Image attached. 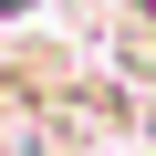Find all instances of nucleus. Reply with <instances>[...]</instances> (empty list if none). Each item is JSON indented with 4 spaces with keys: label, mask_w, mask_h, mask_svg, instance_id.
<instances>
[{
    "label": "nucleus",
    "mask_w": 156,
    "mask_h": 156,
    "mask_svg": "<svg viewBox=\"0 0 156 156\" xmlns=\"http://www.w3.org/2000/svg\"><path fill=\"white\" fill-rule=\"evenodd\" d=\"M0 11H21V0H0Z\"/></svg>",
    "instance_id": "nucleus-1"
}]
</instances>
